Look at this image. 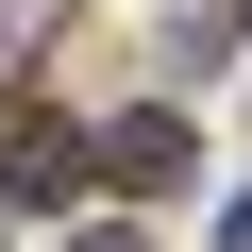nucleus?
<instances>
[{"instance_id":"obj_2","label":"nucleus","mask_w":252,"mask_h":252,"mask_svg":"<svg viewBox=\"0 0 252 252\" xmlns=\"http://www.w3.org/2000/svg\"><path fill=\"white\" fill-rule=\"evenodd\" d=\"M67 185H84V135H67V118H34L17 168H0V202H67Z\"/></svg>"},{"instance_id":"obj_1","label":"nucleus","mask_w":252,"mask_h":252,"mask_svg":"<svg viewBox=\"0 0 252 252\" xmlns=\"http://www.w3.org/2000/svg\"><path fill=\"white\" fill-rule=\"evenodd\" d=\"M84 168H118V185H185V118H168V101L101 118V135H84Z\"/></svg>"},{"instance_id":"obj_3","label":"nucleus","mask_w":252,"mask_h":252,"mask_svg":"<svg viewBox=\"0 0 252 252\" xmlns=\"http://www.w3.org/2000/svg\"><path fill=\"white\" fill-rule=\"evenodd\" d=\"M67 252H152V235H118V219H101V235H67Z\"/></svg>"}]
</instances>
